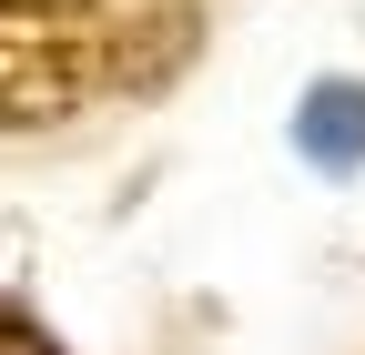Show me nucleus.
<instances>
[{"label": "nucleus", "instance_id": "obj_3", "mask_svg": "<svg viewBox=\"0 0 365 355\" xmlns=\"http://www.w3.org/2000/svg\"><path fill=\"white\" fill-rule=\"evenodd\" d=\"M0 355H61V345L41 335V325L21 315V304H0Z\"/></svg>", "mask_w": 365, "mask_h": 355}, {"label": "nucleus", "instance_id": "obj_1", "mask_svg": "<svg viewBox=\"0 0 365 355\" xmlns=\"http://www.w3.org/2000/svg\"><path fill=\"white\" fill-rule=\"evenodd\" d=\"M122 71L102 0H0V132H51Z\"/></svg>", "mask_w": 365, "mask_h": 355}, {"label": "nucleus", "instance_id": "obj_2", "mask_svg": "<svg viewBox=\"0 0 365 355\" xmlns=\"http://www.w3.org/2000/svg\"><path fill=\"white\" fill-rule=\"evenodd\" d=\"M294 153L314 173H365V81H314L294 102Z\"/></svg>", "mask_w": 365, "mask_h": 355}]
</instances>
